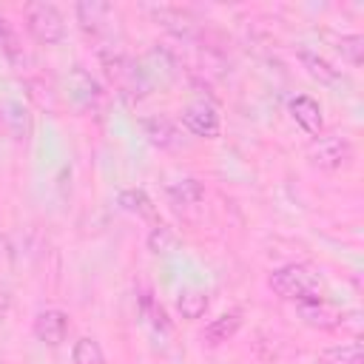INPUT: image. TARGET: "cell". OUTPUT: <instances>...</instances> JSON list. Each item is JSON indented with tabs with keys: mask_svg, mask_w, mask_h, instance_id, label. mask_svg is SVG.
<instances>
[{
	"mask_svg": "<svg viewBox=\"0 0 364 364\" xmlns=\"http://www.w3.org/2000/svg\"><path fill=\"white\" fill-rule=\"evenodd\" d=\"M142 313H145V318L156 327V330H168L171 324H168V316H165V310H162V304H156L154 299H142Z\"/></svg>",
	"mask_w": 364,
	"mask_h": 364,
	"instance_id": "44dd1931",
	"label": "cell"
},
{
	"mask_svg": "<svg viewBox=\"0 0 364 364\" xmlns=\"http://www.w3.org/2000/svg\"><path fill=\"white\" fill-rule=\"evenodd\" d=\"M142 131H145L148 142L156 145V148H162V151H171V148H179L182 145V131L168 117H148L142 122Z\"/></svg>",
	"mask_w": 364,
	"mask_h": 364,
	"instance_id": "ba28073f",
	"label": "cell"
},
{
	"mask_svg": "<svg viewBox=\"0 0 364 364\" xmlns=\"http://www.w3.org/2000/svg\"><path fill=\"white\" fill-rule=\"evenodd\" d=\"M307 156L316 168H324V171H338V168H347L353 162V145L350 139L338 136V134H327V136H316L307 148Z\"/></svg>",
	"mask_w": 364,
	"mask_h": 364,
	"instance_id": "3957f363",
	"label": "cell"
},
{
	"mask_svg": "<svg viewBox=\"0 0 364 364\" xmlns=\"http://www.w3.org/2000/svg\"><path fill=\"white\" fill-rule=\"evenodd\" d=\"M3 119H6V125L11 128V134L17 139H26V134H28V114H26V108L20 102H3Z\"/></svg>",
	"mask_w": 364,
	"mask_h": 364,
	"instance_id": "e0dca14e",
	"label": "cell"
},
{
	"mask_svg": "<svg viewBox=\"0 0 364 364\" xmlns=\"http://www.w3.org/2000/svg\"><path fill=\"white\" fill-rule=\"evenodd\" d=\"M148 247H151L154 253H171V250L176 247V236H173V230L165 228V225H156V228L148 233Z\"/></svg>",
	"mask_w": 364,
	"mask_h": 364,
	"instance_id": "d6986e66",
	"label": "cell"
},
{
	"mask_svg": "<svg viewBox=\"0 0 364 364\" xmlns=\"http://www.w3.org/2000/svg\"><path fill=\"white\" fill-rule=\"evenodd\" d=\"M267 287L284 301L324 299V282L310 264H282L267 276Z\"/></svg>",
	"mask_w": 364,
	"mask_h": 364,
	"instance_id": "6da1fadb",
	"label": "cell"
},
{
	"mask_svg": "<svg viewBox=\"0 0 364 364\" xmlns=\"http://www.w3.org/2000/svg\"><path fill=\"white\" fill-rule=\"evenodd\" d=\"M316 364H364L361 341L358 338H350V341L333 344V347H327V350L318 353Z\"/></svg>",
	"mask_w": 364,
	"mask_h": 364,
	"instance_id": "30bf717a",
	"label": "cell"
},
{
	"mask_svg": "<svg viewBox=\"0 0 364 364\" xmlns=\"http://www.w3.org/2000/svg\"><path fill=\"white\" fill-rule=\"evenodd\" d=\"M119 205H122L125 210L142 216V219H151V216H154V202L148 199L145 191H122V193H119Z\"/></svg>",
	"mask_w": 364,
	"mask_h": 364,
	"instance_id": "ac0fdd59",
	"label": "cell"
},
{
	"mask_svg": "<svg viewBox=\"0 0 364 364\" xmlns=\"http://www.w3.org/2000/svg\"><path fill=\"white\" fill-rule=\"evenodd\" d=\"M208 304H210V299H208V293H205V290H199V287H185V290H179L176 307H179L182 318H188V321L202 318V316H205V310H208Z\"/></svg>",
	"mask_w": 364,
	"mask_h": 364,
	"instance_id": "5bb4252c",
	"label": "cell"
},
{
	"mask_svg": "<svg viewBox=\"0 0 364 364\" xmlns=\"http://www.w3.org/2000/svg\"><path fill=\"white\" fill-rule=\"evenodd\" d=\"M34 336L37 341L48 344V347H57L65 341L68 336V313L60 310V307H46L34 316Z\"/></svg>",
	"mask_w": 364,
	"mask_h": 364,
	"instance_id": "5b68a950",
	"label": "cell"
},
{
	"mask_svg": "<svg viewBox=\"0 0 364 364\" xmlns=\"http://www.w3.org/2000/svg\"><path fill=\"white\" fill-rule=\"evenodd\" d=\"M287 111H290V117L296 119V125H299L304 134H310V136H318V134H321L324 117H321V105H318L313 97H307V94L293 97V100L287 102Z\"/></svg>",
	"mask_w": 364,
	"mask_h": 364,
	"instance_id": "52a82bcc",
	"label": "cell"
},
{
	"mask_svg": "<svg viewBox=\"0 0 364 364\" xmlns=\"http://www.w3.org/2000/svg\"><path fill=\"white\" fill-rule=\"evenodd\" d=\"M338 48L341 54L353 63V65H361V57H364V37L361 34H344L338 40Z\"/></svg>",
	"mask_w": 364,
	"mask_h": 364,
	"instance_id": "ffe728a7",
	"label": "cell"
},
{
	"mask_svg": "<svg viewBox=\"0 0 364 364\" xmlns=\"http://www.w3.org/2000/svg\"><path fill=\"white\" fill-rule=\"evenodd\" d=\"M296 313L299 318L307 324V327H316V330H333L341 324V310L336 304H330L327 299H310V301H299L296 304Z\"/></svg>",
	"mask_w": 364,
	"mask_h": 364,
	"instance_id": "8992f818",
	"label": "cell"
},
{
	"mask_svg": "<svg viewBox=\"0 0 364 364\" xmlns=\"http://www.w3.org/2000/svg\"><path fill=\"white\" fill-rule=\"evenodd\" d=\"M242 316H245V313H242L239 307H233V310H228V313L216 316V318L205 327L202 338H205L208 344H222V341L233 338V336L239 333V327H242Z\"/></svg>",
	"mask_w": 364,
	"mask_h": 364,
	"instance_id": "9c48e42d",
	"label": "cell"
},
{
	"mask_svg": "<svg viewBox=\"0 0 364 364\" xmlns=\"http://www.w3.org/2000/svg\"><path fill=\"white\" fill-rule=\"evenodd\" d=\"M299 60H301V65L307 68V74H310L313 80H318L321 85H333V82L338 80V71H336L324 57H318V54L301 48V51H299Z\"/></svg>",
	"mask_w": 364,
	"mask_h": 364,
	"instance_id": "9a60e30c",
	"label": "cell"
},
{
	"mask_svg": "<svg viewBox=\"0 0 364 364\" xmlns=\"http://www.w3.org/2000/svg\"><path fill=\"white\" fill-rule=\"evenodd\" d=\"M68 88H71V97H74L80 105H94V102L100 100V85H97L94 77H91L85 68H80V65L71 71Z\"/></svg>",
	"mask_w": 364,
	"mask_h": 364,
	"instance_id": "4fadbf2b",
	"label": "cell"
},
{
	"mask_svg": "<svg viewBox=\"0 0 364 364\" xmlns=\"http://www.w3.org/2000/svg\"><path fill=\"white\" fill-rule=\"evenodd\" d=\"M26 26L31 37L43 46H54L65 37V20L57 6L51 3H28L26 6Z\"/></svg>",
	"mask_w": 364,
	"mask_h": 364,
	"instance_id": "7a4b0ae2",
	"label": "cell"
},
{
	"mask_svg": "<svg viewBox=\"0 0 364 364\" xmlns=\"http://www.w3.org/2000/svg\"><path fill=\"white\" fill-rule=\"evenodd\" d=\"M182 125L193 134V136H205V139H216L222 131L219 114L210 102H191L182 111Z\"/></svg>",
	"mask_w": 364,
	"mask_h": 364,
	"instance_id": "277c9868",
	"label": "cell"
},
{
	"mask_svg": "<svg viewBox=\"0 0 364 364\" xmlns=\"http://www.w3.org/2000/svg\"><path fill=\"white\" fill-rule=\"evenodd\" d=\"M71 364H108V361H105V353H102L100 341L91 338V336H82V338L74 341Z\"/></svg>",
	"mask_w": 364,
	"mask_h": 364,
	"instance_id": "2e32d148",
	"label": "cell"
},
{
	"mask_svg": "<svg viewBox=\"0 0 364 364\" xmlns=\"http://www.w3.org/2000/svg\"><path fill=\"white\" fill-rule=\"evenodd\" d=\"M111 14H114V9L108 3H77V20L91 34H100L105 28V23L111 20Z\"/></svg>",
	"mask_w": 364,
	"mask_h": 364,
	"instance_id": "7c38bea8",
	"label": "cell"
},
{
	"mask_svg": "<svg viewBox=\"0 0 364 364\" xmlns=\"http://www.w3.org/2000/svg\"><path fill=\"white\" fill-rule=\"evenodd\" d=\"M165 193H168L171 205H176V208H193V205H199V202L205 199V188H202L199 179H179V182H171V185L165 188Z\"/></svg>",
	"mask_w": 364,
	"mask_h": 364,
	"instance_id": "8fae6325",
	"label": "cell"
}]
</instances>
